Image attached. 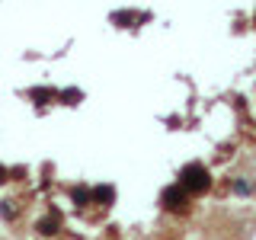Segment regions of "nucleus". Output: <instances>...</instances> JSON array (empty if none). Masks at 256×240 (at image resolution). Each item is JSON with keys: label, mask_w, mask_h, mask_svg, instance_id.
<instances>
[{"label": "nucleus", "mask_w": 256, "mask_h": 240, "mask_svg": "<svg viewBox=\"0 0 256 240\" xmlns=\"http://www.w3.org/2000/svg\"><path fill=\"white\" fill-rule=\"evenodd\" d=\"M176 182H180L192 198L208 196V192L214 189V176H212V170H208L202 160H189V164L180 170V180H176Z\"/></svg>", "instance_id": "f257e3e1"}, {"label": "nucleus", "mask_w": 256, "mask_h": 240, "mask_svg": "<svg viewBox=\"0 0 256 240\" xmlns=\"http://www.w3.org/2000/svg\"><path fill=\"white\" fill-rule=\"evenodd\" d=\"M157 202H160V208H164L166 214H176V218H182V214L192 212V196L180 186V182H170V186L160 189Z\"/></svg>", "instance_id": "f03ea898"}, {"label": "nucleus", "mask_w": 256, "mask_h": 240, "mask_svg": "<svg viewBox=\"0 0 256 240\" xmlns=\"http://www.w3.org/2000/svg\"><path fill=\"white\" fill-rule=\"evenodd\" d=\"M32 230H36V237L42 240H58L64 234V214L58 205H48L45 214H38L36 221H32Z\"/></svg>", "instance_id": "7ed1b4c3"}, {"label": "nucleus", "mask_w": 256, "mask_h": 240, "mask_svg": "<svg viewBox=\"0 0 256 240\" xmlns=\"http://www.w3.org/2000/svg\"><path fill=\"white\" fill-rule=\"evenodd\" d=\"M68 198H70V205H74L77 212H90L93 208V186L74 182V186H68Z\"/></svg>", "instance_id": "20e7f679"}, {"label": "nucleus", "mask_w": 256, "mask_h": 240, "mask_svg": "<svg viewBox=\"0 0 256 240\" xmlns=\"http://www.w3.org/2000/svg\"><path fill=\"white\" fill-rule=\"evenodd\" d=\"M116 186L112 182H96L93 186V208H100V212H109L112 205H116Z\"/></svg>", "instance_id": "39448f33"}, {"label": "nucleus", "mask_w": 256, "mask_h": 240, "mask_svg": "<svg viewBox=\"0 0 256 240\" xmlns=\"http://www.w3.org/2000/svg\"><path fill=\"white\" fill-rule=\"evenodd\" d=\"M112 20V26H118V29H138L134 22L138 20H150V13H134V10H116L109 16Z\"/></svg>", "instance_id": "423d86ee"}, {"label": "nucleus", "mask_w": 256, "mask_h": 240, "mask_svg": "<svg viewBox=\"0 0 256 240\" xmlns=\"http://www.w3.org/2000/svg\"><path fill=\"white\" fill-rule=\"evenodd\" d=\"M22 212H26L22 198H4V202H0V218H4L6 224H16L22 218Z\"/></svg>", "instance_id": "0eeeda50"}, {"label": "nucleus", "mask_w": 256, "mask_h": 240, "mask_svg": "<svg viewBox=\"0 0 256 240\" xmlns=\"http://www.w3.org/2000/svg\"><path fill=\"white\" fill-rule=\"evenodd\" d=\"M29 100L38 102V106H48V102H58V90H54V86H32Z\"/></svg>", "instance_id": "6e6552de"}, {"label": "nucleus", "mask_w": 256, "mask_h": 240, "mask_svg": "<svg viewBox=\"0 0 256 240\" xmlns=\"http://www.w3.org/2000/svg\"><path fill=\"white\" fill-rule=\"evenodd\" d=\"M58 102H61V106H77V102H84V93H80L77 86H68V90H58Z\"/></svg>", "instance_id": "1a4fd4ad"}, {"label": "nucleus", "mask_w": 256, "mask_h": 240, "mask_svg": "<svg viewBox=\"0 0 256 240\" xmlns=\"http://www.w3.org/2000/svg\"><path fill=\"white\" fill-rule=\"evenodd\" d=\"M6 182H10V166L0 164V186H6Z\"/></svg>", "instance_id": "9d476101"}]
</instances>
